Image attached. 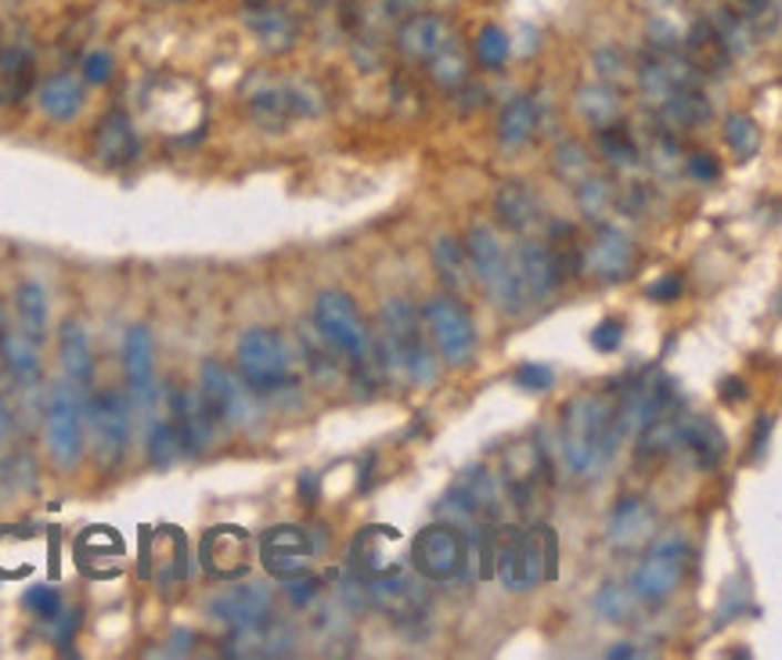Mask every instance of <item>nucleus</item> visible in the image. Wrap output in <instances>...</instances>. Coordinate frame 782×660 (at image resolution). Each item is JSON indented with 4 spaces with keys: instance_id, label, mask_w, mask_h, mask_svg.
Masks as SVG:
<instances>
[{
    "instance_id": "1",
    "label": "nucleus",
    "mask_w": 782,
    "mask_h": 660,
    "mask_svg": "<svg viewBox=\"0 0 782 660\" xmlns=\"http://www.w3.org/2000/svg\"><path fill=\"white\" fill-rule=\"evenodd\" d=\"M613 400L606 394H577L559 412V455L573 477H599L617 451Z\"/></svg>"
},
{
    "instance_id": "2",
    "label": "nucleus",
    "mask_w": 782,
    "mask_h": 660,
    "mask_svg": "<svg viewBox=\"0 0 782 660\" xmlns=\"http://www.w3.org/2000/svg\"><path fill=\"white\" fill-rule=\"evenodd\" d=\"M379 333L383 339L375 343V357H383L394 376L408 379L415 386L433 383L437 365H433L423 318H418V311L408 299H386L379 311Z\"/></svg>"
},
{
    "instance_id": "3",
    "label": "nucleus",
    "mask_w": 782,
    "mask_h": 660,
    "mask_svg": "<svg viewBox=\"0 0 782 660\" xmlns=\"http://www.w3.org/2000/svg\"><path fill=\"white\" fill-rule=\"evenodd\" d=\"M314 328L322 333V339L336 351L354 372V383L360 376L375 372V336L365 322V314L357 311L354 296H346L339 290H325L314 299Z\"/></svg>"
},
{
    "instance_id": "4",
    "label": "nucleus",
    "mask_w": 782,
    "mask_h": 660,
    "mask_svg": "<svg viewBox=\"0 0 782 660\" xmlns=\"http://www.w3.org/2000/svg\"><path fill=\"white\" fill-rule=\"evenodd\" d=\"M245 109L256 126L282 134L293 120H314L325 112V94L314 80H271L256 77L245 88Z\"/></svg>"
},
{
    "instance_id": "5",
    "label": "nucleus",
    "mask_w": 782,
    "mask_h": 660,
    "mask_svg": "<svg viewBox=\"0 0 782 660\" xmlns=\"http://www.w3.org/2000/svg\"><path fill=\"white\" fill-rule=\"evenodd\" d=\"M235 368L238 379L250 386L256 397H271L282 390H296L299 379L293 372V354H288L285 339L271 328H250L242 333L235 347Z\"/></svg>"
},
{
    "instance_id": "6",
    "label": "nucleus",
    "mask_w": 782,
    "mask_h": 660,
    "mask_svg": "<svg viewBox=\"0 0 782 660\" xmlns=\"http://www.w3.org/2000/svg\"><path fill=\"white\" fill-rule=\"evenodd\" d=\"M556 573V538L548 527L505 530L498 545V578L509 592H527Z\"/></svg>"
},
{
    "instance_id": "7",
    "label": "nucleus",
    "mask_w": 782,
    "mask_h": 660,
    "mask_svg": "<svg viewBox=\"0 0 782 660\" xmlns=\"http://www.w3.org/2000/svg\"><path fill=\"white\" fill-rule=\"evenodd\" d=\"M466 261H469V271L480 285L487 290V296L495 299V307L501 314H524L527 304L524 296H519V285H516V275H512V261L509 253H505L498 232L490 224H473L469 235H466Z\"/></svg>"
},
{
    "instance_id": "8",
    "label": "nucleus",
    "mask_w": 782,
    "mask_h": 660,
    "mask_svg": "<svg viewBox=\"0 0 782 660\" xmlns=\"http://www.w3.org/2000/svg\"><path fill=\"white\" fill-rule=\"evenodd\" d=\"M418 318H423L433 351H437L447 365H466L476 354V343H480L476 322L466 311V304H458L455 296H433Z\"/></svg>"
},
{
    "instance_id": "9",
    "label": "nucleus",
    "mask_w": 782,
    "mask_h": 660,
    "mask_svg": "<svg viewBox=\"0 0 782 660\" xmlns=\"http://www.w3.org/2000/svg\"><path fill=\"white\" fill-rule=\"evenodd\" d=\"M199 397L210 408L213 423L224 426H253L260 419L256 394L238 379V372H231L224 362H202L199 368Z\"/></svg>"
},
{
    "instance_id": "10",
    "label": "nucleus",
    "mask_w": 782,
    "mask_h": 660,
    "mask_svg": "<svg viewBox=\"0 0 782 660\" xmlns=\"http://www.w3.org/2000/svg\"><path fill=\"white\" fill-rule=\"evenodd\" d=\"M689 570V541L682 535H668L657 538L649 545V552L642 556L639 570L631 578V592L639 602H663L674 596V588L682 585Z\"/></svg>"
},
{
    "instance_id": "11",
    "label": "nucleus",
    "mask_w": 782,
    "mask_h": 660,
    "mask_svg": "<svg viewBox=\"0 0 782 660\" xmlns=\"http://www.w3.org/2000/svg\"><path fill=\"white\" fill-rule=\"evenodd\" d=\"M412 567L426 581H455L469 567V538L455 524H429L415 535Z\"/></svg>"
},
{
    "instance_id": "12",
    "label": "nucleus",
    "mask_w": 782,
    "mask_h": 660,
    "mask_svg": "<svg viewBox=\"0 0 782 660\" xmlns=\"http://www.w3.org/2000/svg\"><path fill=\"white\" fill-rule=\"evenodd\" d=\"M509 261H512L519 296H524L527 307H538L545 299H552L570 271L567 256L548 246V242H519L516 253H509Z\"/></svg>"
},
{
    "instance_id": "13",
    "label": "nucleus",
    "mask_w": 782,
    "mask_h": 660,
    "mask_svg": "<svg viewBox=\"0 0 782 660\" xmlns=\"http://www.w3.org/2000/svg\"><path fill=\"white\" fill-rule=\"evenodd\" d=\"M674 408V383L663 376L660 368L642 372L639 379L628 383V390L620 394V400L613 405V426L617 437L624 440L631 434H639L642 426H649L653 419H660L663 412Z\"/></svg>"
},
{
    "instance_id": "14",
    "label": "nucleus",
    "mask_w": 782,
    "mask_h": 660,
    "mask_svg": "<svg viewBox=\"0 0 782 660\" xmlns=\"http://www.w3.org/2000/svg\"><path fill=\"white\" fill-rule=\"evenodd\" d=\"M43 429H48V451L54 458V466L62 469L77 466L83 458L87 437H83V408L69 383L51 386L48 408H43Z\"/></svg>"
},
{
    "instance_id": "15",
    "label": "nucleus",
    "mask_w": 782,
    "mask_h": 660,
    "mask_svg": "<svg viewBox=\"0 0 782 660\" xmlns=\"http://www.w3.org/2000/svg\"><path fill=\"white\" fill-rule=\"evenodd\" d=\"M634 264H639L634 242L613 224H596L591 227V235L577 246V271L588 278L624 282V278H631Z\"/></svg>"
},
{
    "instance_id": "16",
    "label": "nucleus",
    "mask_w": 782,
    "mask_h": 660,
    "mask_svg": "<svg viewBox=\"0 0 782 660\" xmlns=\"http://www.w3.org/2000/svg\"><path fill=\"white\" fill-rule=\"evenodd\" d=\"M501 506H505V495L498 480L490 477L484 466L469 469L451 491H447L440 512L447 516V524H498L501 520Z\"/></svg>"
},
{
    "instance_id": "17",
    "label": "nucleus",
    "mask_w": 782,
    "mask_h": 660,
    "mask_svg": "<svg viewBox=\"0 0 782 660\" xmlns=\"http://www.w3.org/2000/svg\"><path fill=\"white\" fill-rule=\"evenodd\" d=\"M87 423H91L94 451L101 466H120L130 444V405L120 390H98L87 400Z\"/></svg>"
},
{
    "instance_id": "18",
    "label": "nucleus",
    "mask_w": 782,
    "mask_h": 660,
    "mask_svg": "<svg viewBox=\"0 0 782 660\" xmlns=\"http://www.w3.org/2000/svg\"><path fill=\"white\" fill-rule=\"evenodd\" d=\"M314 538L303 527L293 524H278L271 527L264 538H260V559H264V570L278 581H293L299 573L311 570V556H314Z\"/></svg>"
},
{
    "instance_id": "19",
    "label": "nucleus",
    "mask_w": 782,
    "mask_h": 660,
    "mask_svg": "<svg viewBox=\"0 0 782 660\" xmlns=\"http://www.w3.org/2000/svg\"><path fill=\"white\" fill-rule=\"evenodd\" d=\"M210 613L235 631L271 625V592L264 585H235L210 602Z\"/></svg>"
},
{
    "instance_id": "20",
    "label": "nucleus",
    "mask_w": 782,
    "mask_h": 660,
    "mask_svg": "<svg viewBox=\"0 0 782 660\" xmlns=\"http://www.w3.org/2000/svg\"><path fill=\"white\" fill-rule=\"evenodd\" d=\"M653 530H657V516L649 509V501L639 495H628L620 498L610 520H606V538L617 552H639L653 541Z\"/></svg>"
},
{
    "instance_id": "21",
    "label": "nucleus",
    "mask_w": 782,
    "mask_h": 660,
    "mask_svg": "<svg viewBox=\"0 0 782 660\" xmlns=\"http://www.w3.org/2000/svg\"><path fill=\"white\" fill-rule=\"evenodd\" d=\"M202 567L213 578L235 581L250 570V535L242 527H213L202 538Z\"/></svg>"
},
{
    "instance_id": "22",
    "label": "nucleus",
    "mask_w": 782,
    "mask_h": 660,
    "mask_svg": "<svg viewBox=\"0 0 782 660\" xmlns=\"http://www.w3.org/2000/svg\"><path fill=\"white\" fill-rule=\"evenodd\" d=\"M91 149H94V160L105 166V170H123V166H130V163L138 160V152H141L134 120H130L123 109H112L109 116L94 126Z\"/></svg>"
},
{
    "instance_id": "23",
    "label": "nucleus",
    "mask_w": 782,
    "mask_h": 660,
    "mask_svg": "<svg viewBox=\"0 0 782 660\" xmlns=\"http://www.w3.org/2000/svg\"><path fill=\"white\" fill-rule=\"evenodd\" d=\"M123 372L130 383V397L149 405L155 390V339L149 325H130L123 339Z\"/></svg>"
},
{
    "instance_id": "24",
    "label": "nucleus",
    "mask_w": 782,
    "mask_h": 660,
    "mask_svg": "<svg viewBox=\"0 0 782 660\" xmlns=\"http://www.w3.org/2000/svg\"><path fill=\"white\" fill-rule=\"evenodd\" d=\"M170 423L177 426L184 455H202L213 440V415L202 405L199 390H170Z\"/></svg>"
},
{
    "instance_id": "25",
    "label": "nucleus",
    "mask_w": 782,
    "mask_h": 660,
    "mask_svg": "<svg viewBox=\"0 0 782 660\" xmlns=\"http://www.w3.org/2000/svg\"><path fill=\"white\" fill-rule=\"evenodd\" d=\"M725 434L703 415H678L674 426V448L671 451H685L700 469H714L721 458H725Z\"/></svg>"
},
{
    "instance_id": "26",
    "label": "nucleus",
    "mask_w": 782,
    "mask_h": 660,
    "mask_svg": "<svg viewBox=\"0 0 782 660\" xmlns=\"http://www.w3.org/2000/svg\"><path fill=\"white\" fill-rule=\"evenodd\" d=\"M455 33L440 16H412L397 30V51L412 62H429L451 44Z\"/></svg>"
},
{
    "instance_id": "27",
    "label": "nucleus",
    "mask_w": 782,
    "mask_h": 660,
    "mask_svg": "<svg viewBox=\"0 0 782 660\" xmlns=\"http://www.w3.org/2000/svg\"><path fill=\"white\" fill-rule=\"evenodd\" d=\"M245 26H250V33L260 40V48L271 51V54L293 51L296 40H299V22L288 16V11L274 8V4L245 8Z\"/></svg>"
},
{
    "instance_id": "28",
    "label": "nucleus",
    "mask_w": 782,
    "mask_h": 660,
    "mask_svg": "<svg viewBox=\"0 0 782 660\" xmlns=\"http://www.w3.org/2000/svg\"><path fill=\"white\" fill-rule=\"evenodd\" d=\"M58 362L72 386H91L94 379V351H91V336L77 318H65L58 328Z\"/></svg>"
},
{
    "instance_id": "29",
    "label": "nucleus",
    "mask_w": 782,
    "mask_h": 660,
    "mask_svg": "<svg viewBox=\"0 0 782 660\" xmlns=\"http://www.w3.org/2000/svg\"><path fill=\"white\" fill-rule=\"evenodd\" d=\"M37 88V59L22 44L0 48V105H19Z\"/></svg>"
},
{
    "instance_id": "30",
    "label": "nucleus",
    "mask_w": 782,
    "mask_h": 660,
    "mask_svg": "<svg viewBox=\"0 0 782 660\" xmlns=\"http://www.w3.org/2000/svg\"><path fill=\"white\" fill-rule=\"evenodd\" d=\"M657 105H660V120H663V126H668L671 134H678V131H700V126H707V123H711V116H714V109L700 94V88H678V91H671Z\"/></svg>"
},
{
    "instance_id": "31",
    "label": "nucleus",
    "mask_w": 782,
    "mask_h": 660,
    "mask_svg": "<svg viewBox=\"0 0 782 660\" xmlns=\"http://www.w3.org/2000/svg\"><path fill=\"white\" fill-rule=\"evenodd\" d=\"M40 112L54 123H72L83 112V83L69 73H54L37 91Z\"/></svg>"
},
{
    "instance_id": "32",
    "label": "nucleus",
    "mask_w": 782,
    "mask_h": 660,
    "mask_svg": "<svg viewBox=\"0 0 782 660\" xmlns=\"http://www.w3.org/2000/svg\"><path fill=\"white\" fill-rule=\"evenodd\" d=\"M495 213L509 232H527L541 221V203L524 181H505L495 192Z\"/></svg>"
},
{
    "instance_id": "33",
    "label": "nucleus",
    "mask_w": 782,
    "mask_h": 660,
    "mask_svg": "<svg viewBox=\"0 0 782 660\" xmlns=\"http://www.w3.org/2000/svg\"><path fill=\"white\" fill-rule=\"evenodd\" d=\"M0 362H4L8 376L22 386V390H37L43 379V365L37 354V343H29L22 333L0 336Z\"/></svg>"
},
{
    "instance_id": "34",
    "label": "nucleus",
    "mask_w": 782,
    "mask_h": 660,
    "mask_svg": "<svg viewBox=\"0 0 782 660\" xmlns=\"http://www.w3.org/2000/svg\"><path fill=\"white\" fill-rule=\"evenodd\" d=\"M14 311H19L22 336L40 347V343L48 339V318H51L48 290H43L37 278H26L19 290H14Z\"/></svg>"
},
{
    "instance_id": "35",
    "label": "nucleus",
    "mask_w": 782,
    "mask_h": 660,
    "mask_svg": "<svg viewBox=\"0 0 782 660\" xmlns=\"http://www.w3.org/2000/svg\"><path fill=\"white\" fill-rule=\"evenodd\" d=\"M685 59L692 62L697 73H714V69H721L732 59V51L714 30V22H700V26H692V33L685 37Z\"/></svg>"
},
{
    "instance_id": "36",
    "label": "nucleus",
    "mask_w": 782,
    "mask_h": 660,
    "mask_svg": "<svg viewBox=\"0 0 782 660\" xmlns=\"http://www.w3.org/2000/svg\"><path fill=\"white\" fill-rule=\"evenodd\" d=\"M534 131H538V102L530 94L512 98L498 116V141L505 149H519L534 138Z\"/></svg>"
},
{
    "instance_id": "37",
    "label": "nucleus",
    "mask_w": 782,
    "mask_h": 660,
    "mask_svg": "<svg viewBox=\"0 0 782 660\" xmlns=\"http://www.w3.org/2000/svg\"><path fill=\"white\" fill-rule=\"evenodd\" d=\"M577 112L596 126H610L620 120V94L610 83H585L581 91H577Z\"/></svg>"
},
{
    "instance_id": "38",
    "label": "nucleus",
    "mask_w": 782,
    "mask_h": 660,
    "mask_svg": "<svg viewBox=\"0 0 782 660\" xmlns=\"http://www.w3.org/2000/svg\"><path fill=\"white\" fill-rule=\"evenodd\" d=\"M596 145L617 170H639L642 166V149H639V141H634V134L628 131V126H620V123L599 126Z\"/></svg>"
},
{
    "instance_id": "39",
    "label": "nucleus",
    "mask_w": 782,
    "mask_h": 660,
    "mask_svg": "<svg viewBox=\"0 0 782 660\" xmlns=\"http://www.w3.org/2000/svg\"><path fill=\"white\" fill-rule=\"evenodd\" d=\"M433 264H437L444 285L451 293L469 290V261H466V246L451 235H440L437 246H433Z\"/></svg>"
},
{
    "instance_id": "40",
    "label": "nucleus",
    "mask_w": 782,
    "mask_h": 660,
    "mask_svg": "<svg viewBox=\"0 0 782 660\" xmlns=\"http://www.w3.org/2000/svg\"><path fill=\"white\" fill-rule=\"evenodd\" d=\"M429 73H433V83H437V88L461 91L469 83V54L451 40L437 59H429Z\"/></svg>"
},
{
    "instance_id": "41",
    "label": "nucleus",
    "mask_w": 782,
    "mask_h": 660,
    "mask_svg": "<svg viewBox=\"0 0 782 660\" xmlns=\"http://www.w3.org/2000/svg\"><path fill=\"white\" fill-rule=\"evenodd\" d=\"M634 607H639V599H634L631 588L613 585V581H606L599 592H596V599H591V610H596L602 621H610V625L631 621Z\"/></svg>"
},
{
    "instance_id": "42",
    "label": "nucleus",
    "mask_w": 782,
    "mask_h": 660,
    "mask_svg": "<svg viewBox=\"0 0 782 660\" xmlns=\"http://www.w3.org/2000/svg\"><path fill=\"white\" fill-rule=\"evenodd\" d=\"M177 458H184V444H181L177 426H173L170 419L152 423V429H149V463L155 469H170Z\"/></svg>"
},
{
    "instance_id": "43",
    "label": "nucleus",
    "mask_w": 782,
    "mask_h": 660,
    "mask_svg": "<svg viewBox=\"0 0 782 660\" xmlns=\"http://www.w3.org/2000/svg\"><path fill=\"white\" fill-rule=\"evenodd\" d=\"M725 141H729V149L735 152V160H754V155L761 152V145H764L758 120L743 116V112H732V116L725 120Z\"/></svg>"
},
{
    "instance_id": "44",
    "label": "nucleus",
    "mask_w": 782,
    "mask_h": 660,
    "mask_svg": "<svg viewBox=\"0 0 782 660\" xmlns=\"http://www.w3.org/2000/svg\"><path fill=\"white\" fill-rule=\"evenodd\" d=\"M552 170H556V177H562L567 184H581L588 174H591V155L585 145H577V141H567V145H559L556 149V160H552Z\"/></svg>"
},
{
    "instance_id": "45",
    "label": "nucleus",
    "mask_w": 782,
    "mask_h": 660,
    "mask_svg": "<svg viewBox=\"0 0 782 660\" xmlns=\"http://www.w3.org/2000/svg\"><path fill=\"white\" fill-rule=\"evenodd\" d=\"M473 54L480 59L487 69H498L509 62V37H505V30H498V26H484L480 33H476V44H473Z\"/></svg>"
},
{
    "instance_id": "46",
    "label": "nucleus",
    "mask_w": 782,
    "mask_h": 660,
    "mask_svg": "<svg viewBox=\"0 0 782 660\" xmlns=\"http://www.w3.org/2000/svg\"><path fill=\"white\" fill-rule=\"evenodd\" d=\"M610 199H613L610 181H602L596 174H588L581 184H577V203H581V210L588 213V217H599V213L610 206Z\"/></svg>"
},
{
    "instance_id": "47",
    "label": "nucleus",
    "mask_w": 782,
    "mask_h": 660,
    "mask_svg": "<svg viewBox=\"0 0 782 660\" xmlns=\"http://www.w3.org/2000/svg\"><path fill=\"white\" fill-rule=\"evenodd\" d=\"M26 610H33L40 621H58V613H62V592L51 585H37L26 592Z\"/></svg>"
},
{
    "instance_id": "48",
    "label": "nucleus",
    "mask_w": 782,
    "mask_h": 660,
    "mask_svg": "<svg viewBox=\"0 0 782 660\" xmlns=\"http://www.w3.org/2000/svg\"><path fill=\"white\" fill-rule=\"evenodd\" d=\"M512 383L519 386V390H534V394H545V390H552V383H556V372L541 365V362H524L516 372H512Z\"/></svg>"
},
{
    "instance_id": "49",
    "label": "nucleus",
    "mask_w": 782,
    "mask_h": 660,
    "mask_svg": "<svg viewBox=\"0 0 782 660\" xmlns=\"http://www.w3.org/2000/svg\"><path fill=\"white\" fill-rule=\"evenodd\" d=\"M588 343H591V347H596L599 354H613V351H620V343H624V322H617V318H602L596 328H591Z\"/></svg>"
},
{
    "instance_id": "50",
    "label": "nucleus",
    "mask_w": 782,
    "mask_h": 660,
    "mask_svg": "<svg viewBox=\"0 0 782 660\" xmlns=\"http://www.w3.org/2000/svg\"><path fill=\"white\" fill-rule=\"evenodd\" d=\"M678 160H682V145H678V138L671 131H663L657 138L653 152H649V163H653L657 170H663V174H671V170H678Z\"/></svg>"
},
{
    "instance_id": "51",
    "label": "nucleus",
    "mask_w": 782,
    "mask_h": 660,
    "mask_svg": "<svg viewBox=\"0 0 782 660\" xmlns=\"http://www.w3.org/2000/svg\"><path fill=\"white\" fill-rule=\"evenodd\" d=\"M112 73H115V62H112V54L109 51H91L83 59V80L87 83H94V88H101V83H109L112 80Z\"/></svg>"
},
{
    "instance_id": "52",
    "label": "nucleus",
    "mask_w": 782,
    "mask_h": 660,
    "mask_svg": "<svg viewBox=\"0 0 782 660\" xmlns=\"http://www.w3.org/2000/svg\"><path fill=\"white\" fill-rule=\"evenodd\" d=\"M685 293V278L682 275H660L657 282L646 285V296L653 304H678V296Z\"/></svg>"
},
{
    "instance_id": "53",
    "label": "nucleus",
    "mask_w": 782,
    "mask_h": 660,
    "mask_svg": "<svg viewBox=\"0 0 782 660\" xmlns=\"http://www.w3.org/2000/svg\"><path fill=\"white\" fill-rule=\"evenodd\" d=\"M685 170H689V177H697V181H718L721 177V163L714 160L711 152H692L685 160Z\"/></svg>"
},
{
    "instance_id": "54",
    "label": "nucleus",
    "mask_w": 782,
    "mask_h": 660,
    "mask_svg": "<svg viewBox=\"0 0 782 660\" xmlns=\"http://www.w3.org/2000/svg\"><path fill=\"white\" fill-rule=\"evenodd\" d=\"M288 585V599L296 602V607H311V602L317 599V578H311V570L307 573H299V578H293V581H285Z\"/></svg>"
},
{
    "instance_id": "55",
    "label": "nucleus",
    "mask_w": 782,
    "mask_h": 660,
    "mask_svg": "<svg viewBox=\"0 0 782 660\" xmlns=\"http://www.w3.org/2000/svg\"><path fill=\"white\" fill-rule=\"evenodd\" d=\"M772 426H775V419H772V415H761V419H758L754 440H750V458H754V463H761V455L769 451V448H764V444H769Z\"/></svg>"
},
{
    "instance_id": "56",
    "label": "nucleus",
    "mask_w": 782,
    "mask_h": 660,
    "mask_svg": "<svg viewBox=\"0 0 782 660\" xmlns=\"http://www.w3.org/2000/svg\"><path fill=\"white\" fill-rule=\"evenodd\" d=\"M721 400H725V405H740V400H747V383L729 376L725 383H721Z\"/></svg>"
},
{
    "instance_id": "57",
    "label": "nucleus",
    "mask_w": 782,
    "mask_h": 660,
    "mask_svg": "<svg viewBox=\"0 0 782 660\" xmlns=\"http://www.w3.org/2000/svg\"><path fill=\"white\" fill-rule=\"evenodd\" d=\"M314 498H317V477H314V473H303V477H299V501H307V506H311Z\"/></svg>"
},
{
    "instance_id": "58",
    "label": "nucleus",
    "mask_w": 782,
    "mask_h": 660,
    "mask_svg": "<svg viewBox=\"0 0 782 660\" xmlns=\"http://www.w3.org/2000/svg\"><path fill=\"white\" fill-rule=\"evenodd\" d=\"M11 429V412H8V405H4V397H0V437H4Z\"/></svg>"
},
{
    "instance_id": "59",
    "label": "nucleus",
    "mask_w": 782,
    "mask_h": 660,
    "mask_svg": "<svg viewBox=\"0 0 782 660\" xmlns=\"http://www.w3.org/2000/svg\"><path fill=\"white\" fill-rule=\"evenodd\" d=\"M610 657H634V650H631V646H613Z\"/></svg>"
},
{
    "instance_id": "60",
    "label": "nucleus",
    "mask_w": 782,
    "mask_h": 660,
    "mask_svg": "<svg viewBox=\"0 0 782 660\" xmlns=\"http://www.w3.org/2000/svg\"><path fill=\"white\" fill-rule=\"evenodd\" d=\"M8 333V311H4V304H0V336Z\"/></svg>"
},
{
    "instance_id": "61",
    "label": "nucleus",
    "mask_w": 782,
    "mask_h": 660,
    "mask_svg": "<svg viewBox=\"0 0 782 660\" xmlns=\"http://www.w3.org/2000/svg\"><path fill=\"white\" fill-rule=\"evenodd\" d=\"M311 4H325V0H311Z\"/></svg>"
}]
</instances>
